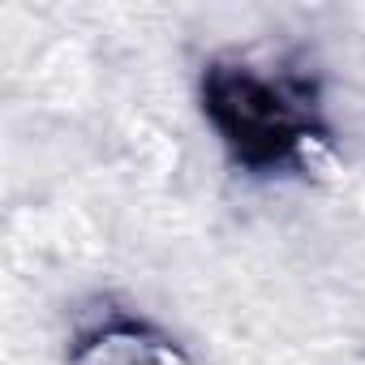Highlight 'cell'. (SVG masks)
I'll return each mask as SVG.
<instances>
[{"label":"cell","mask_w":365,"mask_h":365,"mask_svg":"<svg viewBox=\"0 0 365 365\" xmlns=\"http://www.w3.org/2000/svg\"><path fill=\"white\" fill-rule=\"evenodd\" d=\"M202 108L245 168L288 163L318 133L314 103L301 86L271 82L245 65H211L202 78Z\"/></svg>","instance_id":"obj_1"},{"label":"cell","mask_w":365,"mask_h":365,"mask_svg":"<svg viewBox=\"0 0 365 365\" xmlns=\"http://www.w3.org/2000/svg\"><path fill=\"white\" fill-rule=\"evenodd\" d=\"M73 365H190V361L168 335L150 331L146 322L112 318L78 339Z\"/></svg>","instance_id":"obj_2"}]
</instances>
